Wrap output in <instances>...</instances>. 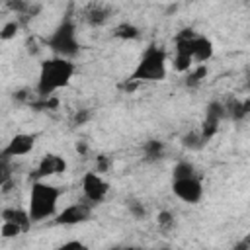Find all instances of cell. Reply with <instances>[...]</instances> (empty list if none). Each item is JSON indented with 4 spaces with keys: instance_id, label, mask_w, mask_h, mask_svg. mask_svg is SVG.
Segmentation results:
<instances>
[{
    "instance_id": "obj_15",
    "label": "cell",
    "mask_w": 250,
    "mask_h": 250,
    "mask_svg": "<svg viewBox=\"0 0 250 250\" xmlns=\"http://www.w3.org/2000/svg\"><path fill=\"white\" fill-rule=\"evenodd\" d=\"M107 18H109V10L105 6H102V4H94L86 12V21L90 25H104L107 21Z\"/></svg>"
},
{
    "instance_id": "obj_25",
    "label": "cell",
    "mask_w": 250,
    "mask_h": 250,
    "mask_svg": "<svg viewBox=\"0 0 250 250\" xmlns=\"http://www.w3.org/2000/svg\"><path fill=\"white\" fill-rule=\"evenodd\" d=\"M12 180V170H10V164H8V160H4V158H0V189L8 184Z\"/></svg>"
},
{
    "instance_id": "obj_14",
    "label": "cell",
    "mask_w": 250,
    "mask_h": 250,
    "mask_svg": "<svg viewBox=\"0 0 250 250\" xmlns=\"http://www.w3.org/2000/svg\"><path fill=\"white\" fill-rule=\"evenodd\" d=\"M225 105V115L234 119V121H242L246 119L248 111H250V102L248 100H238V98H230L229 102L223 104Z\"/></svg>"
},
{
    "instance_id": "obj_16",
    "label": "cell",
    "mask_w": 250,
    "mask_h": 250,
    "mask_svg": "<svg viewBox=\"0 0 250 250\" xmlns=\"http://www.w3.org/2000/svg\"><path fill=\"white\" fill-rule=\"evenodd\" d=\"M143 152H145V158L146 160L154 162V160H158V158L164 156V143L162 141H156V139H150V141L145 143Z\"/></svg>"
},
{
    "instance_id": "obj_22",
    "label": "cell",
    "mask_w": 250,
    "mask_h": 250,
    "mask_svg": "<svg viewBox=\"0 0 250 250\" xmlns=\"http://www.w3.org/2000/svg\"><path fill=\"white\" fill-rule=\"evenodd\" d=\"M20 234H23V230H21L18 225L2 221V225H0V236H2V238H18Z\"/></svg>"
},
{
    "instance_id": "obj_21",
    "label": "cell",
    "mask_w": 250,
    "mask_h": 250,
    "mask_svg": "<svg viewBox=\"0 0 250 250\" xmlns=\"http://www.w3.org/2000/svg\"><path fill=\"white\" fill-rule=\"evenodd\" d=\"M18 29H20V21L18 20H12V21H6L0 29V39L2 41H8V39H14L18 35Z\"/></svg>"
},
{
    "instance_id": "obj_13",
    "label": "cell",
    "mask_w": 250,
    "mask_h": 250,
    "mask_svg": "<svg viewBox=\"0 0 250 250\" xmlns=\"http://www.w3.org/2000/svg\"><path fill=\"white\" fill-rule=\"evenodd\" d=\"M0 217H2V221H6V223L18 225L23 232H27V230L31 229V225H33L31 219H29L27 209H21V207H6V209H2Z\"/></svg>"
},
{
    "instance_id": "obj_28",
    "label": "cell",
    "mask_w": 250,
    "mask_h": 250,
    "mask_svg": "<svg viewBox=\"0 0 250 250\" xmlns=\"http://www.w3.org/2000/svg\"><path fill=\"white\" fill-rule=\"evenodd\" d=\"M109 166H111V160H109V156H105V154H100L98 158H96V170L94 172H107L109 170Z\"/></svg>"
},
{
    "instance_id": "obj_30",
    "label": "cell",
    "mask_w": 250,
    "mask_h": 250,
    "mask_svg": "<svg viewBox=\"0 0 250 250\" xmlns=\"http://www.w3.org/2000/svg\"><path fill=\"white\" fill-rule=\"evenodd\" d=\"M86 150H88V146H86V143H76V152L78 154H86Z\"/></svg>"
},
{
    "instance_id": "obj_20",
    "label": "cell",
    "mask_w": 250,
    "mask_h": 250,
    "mask_svg": "<svg viewBox=\"0 0 250 250\" xmlns=\"http://www.w3.org/2000/svg\"><path fill=\"white\" fill-rule=\"evenodd\" d=\"M207 66L205 64H197L195 68H191V70H188V76H186V86L188 88H195V86H199L203 80H205V76H207Z\"/></svg>"
},
{
    "instance_id": "obj_3",
    "label": "cell",
    "mask_w": 250,
    "mask_h": 250,
    "mask_svg": "<svg viewBox=\"0 0 250 250\" xmlns=\"http://www.w3.org/2000/svg\"><path fill=\"white\" fill-rule=\"evenodd\" d=\"M166 51L156 47V45H150L143 51L141 55V61L137 62L133 74L129 80L133 82H160L166 78Z\"/></svg>"
},
{
    "instance_id": "obj_12",
    "label": "cell",
    "mask_w": 250,
    "mask_h": 250,
    "mask_svg": "<svg viewBox=\"0 0 250 250\" xmlns=\"http://www.w3.org/2000/svg\"><path fill=\"white\" fill-rule=\"evenodd\" d=\"M213 53H215V49H213V43L205 37V35H195L193 37V45H191V59H193V62H197V64H205L211 57H213Z\"/></svg>"
},
{
    "instance_id": "obj_29",
    "label": "cell",
    "mask_w": 250,
    "mask_h": 250,
    "mask_svg": "<svg viewBox=\"0 0 250 250\" xmlns=\"http://www.w3.org/2000/svg\"><path fill=\"white\" fill-rule=\"evenodd\" d=\"M234 250H250V242H248V238H242L240 242H236V244H234Z\"/></svg>"
},
{
    "instance_id": "obj_11",
    "label": "cell",
    "mask_w": 250,
    "mask_h": 250,
    "mask_svg": "<svg viewBox=\"0 0 250 250\" xmlns=\"http://www.w3.org/2000/svg\"><path fill=\"white\" fill-rule=\"evenodd\" d=\"M64 170H66V160H64L61 154L49 152V154H45V156L39 160V164H37V168H35V172H33V182H35V180H47V178H51V176H59V174H62Z\"/></svg>"
},
{
    "instance_id": "obj_17",
    "label": "cell",
    "mask_w": 250,
    "mask_h": 250,
    "mask_svg": "<svg viewBox=\"0 0 250 250\" xmlns=\"http://www.w3.org/2000/svg\"><path fill=\"white\" fill-rule=\"evenodd\" d=\"M182 145H184L188 150H201V148L207 145V141L203 139V135H201L199 131H189V133H186V135L182 137Z\"/></svg>"
},
{
    "instance_id": "obj_19",
    "label": "cell",
    "mask_w": 250,
    "mask_h": 250,
    "mask_svg": "<svg viewBox=\"0 0 250 250\" xmlns=\"http://www.w3.org/2000/svg\"><path fill=\"white\" fill-rule=\"evenodd\" d=\"M191 176H197V174H195V166L189 160H178L174 164V170H172L174 180H184V178H191Z\"/></svg>"
},
{
    "instance_id": "obj_4",
    "label": "cell",
    "mask_w": 250,
    "mask_h": 250,
    "mask_svg": "<svg viewBox=\"0 0 250 250\" xmlns=\"http://www.w3.org/2000/svg\"><path fill=\"white\" fill-rule=\"evenodd\" d=\"M47 47L55 53V57L72 61L80 53V43L76 37V23L70 18H64L55 31L47 39Z\"/></svg>"
},
{
    "instance_id": "obj_26",
    "label": "cell",
    "mask_w": 250,
    "mask_h": 250,
    "mask_svg": "<svg viewBox=\"0 0 250 250\" xmlns=\"http://www.w3.org/2000/svg\"><path fill=\"white\" fill-rule=\"evenodd\" d=\"M90 119H92V111L86 109V107H82V109H78V111L74 113V117H72V125H84V123H88Z\"/></svg>"
},
{
    "instance_id": "obj_9",
    "label": "cell",
    "mask_w": 250,
    "mask_h": 250,
    "mask_svg": "<svg viewBox=\"0 0 250 250\" xmlns=\"http://www.w3.org/2000/svg\"><path fill=\"white\" fill-rule=\"evenodd\" d=\"M225 117H227V115H225V105H223V102L213 100V102L207 104V107H205V117H203L201 129H199V133L203 135L205 141H209V139H213V137L217 135L219 125H221V121H223Z\"/></svg>"
},
{
    "instance_id": "obj_27",
    "label": "cell",
    "mask_w": 250,
    "mask_h": 250,
    "mask_svg": "<svg viewBox=\"0 0 250 250\" xmlns=\"http://www.w3.org/2000/svg\"><path fill=\"white\" fill-rule=\"evenodd\" d=\"M55 250H90V248L84 242H80V240H66L61 246H57Z\"/></svg>"
},
{
    "instance_id": "obj_5",
    "label": "cell",
    "mask_w": 250,
    "mask_h": 250,
    "mask_svg": "<svg viewBox=\"0 0 250 250\" xmlns=\"http://www.w3.org/2000/svg\"><path fill=\"white\" fill-rule=\"evenodd\" d=\"M197 33L193 29H184L176 35L174 39V68L178 72H188L193 68V59H191V45L193 37Z\"/></svg>"
},
{
    "instance_id": "obj_18",
    "label": "cell",
    "mask_w": 250,
    "mask_h": 250,
    "mask_svg": "<svg viewBox=\"0 0 250 250\" xmlns=\"http://www.w3.org/2000/svg\"><path fill=\"white\" fill-rule=\"evenodd\" d=\"M113 35L117 39H123V41H133V39L139 37V27L133 25V23H129V21H123V23H119L113 29Z\"/></svg>"
},
{
    "instance_id": "obj_31",
    "label": "cell",
    "mask_w": 250,
    "mask_h": 250,
    "mask_svg": "<svg viewBox=\"0 0 250 250\" xmlns=\"http://www.w3.org/2000/svg\"><path fill=\"white\" fill-rule=\"evenodd\" d=\"M113 250H141L137 246H123V248H113Z\"/></svg>"
},
{
    "instance_id": "obj_2",
    "label": "cell",
    "mask_w": 250,
    "mask_h": 250,
    "mask_svg": "<svg viewBox=\"0 0 250 250\" xmlns=\"http://www.w3.org/2000/svg\"><path fill=\"white\" fill-rule=\"evenodd\" d=\"M61 195H62L61 188L47 184L45 180H35L29 188V201H27V213L31 223H41L45 219L55 217Z\"/></svg>"
},
{
    "instance_id": "obj_8",
    "label": "cell",
    "mask_w": 250,
    "mask_h": 250,
    "mask_svg": "<svg viewBox=\"0 0 250 250\" xmlns=\"http://www.w3.org/2000/svg\"><path fill=\"white\" fill-rule=\"evenodd\" d=\"M90 217H92V205L86 201H80V203H70L62 211H59L55 215V223L64 225V227H72V225L86 223Z\"/></svg>"
},
{
    "instance_id": "obj_23",
    "label": "cell",
    "mask_w": 250,
    "mask_h": 250,
    "mask_svg": "<svg viewBox=\"0 0 250 250\" xmlns=\"http://www.w3.org/2000/svg\"><path fill=\"white\" fill-rule=\"evenodd\" d=\"M127 209H129V213H131L135 219H145V217H146L145 205H143L141 201H137V199H131V201L127 203Z\"/></svg>"
},
{
    "instance_id": "obj_10",
    "label": "cell",
    "mask_w": 250,
    "mask_h": 250,
    "mask_svg": "<svg viewBox=\"0 0 250 250\" xmlns=\"http://www.w3.org/2000/svg\"><path fill=\"white\" fill-rule=\"evenodd\" d=\"M33 146H35V135H31V133H18V135H14V137L8 141V145L2 148L0 158L10 160V158L25 156V154H29V152L33 150Z\"/></svg>"
},
{
    "instance_id": "obj_24",
    "label": "cell",
    "mask_w": 250,
    "mask_h": 250,
    "mask_svg": "<svg viewBox=\"0 0 250 250\" xmlns=\"http://www.w3.org/2000/svg\"><path fill=\"white\" fill-rule=\"evenodd\" d=\"M156 225H158V227H162V229L172 227V225H174V215H172V211L162 209V211L156 215Z\"/></svg>"
},
{
    "instance_id": "obj_1",
    "label": "cell",
    "mask_w": 250,
    "mask_h": 250,
    "mask_svg": "<svg viewBox=\"0 0 250 250\" xmlns=\"http://www.w3.org/2000/svg\"><path fill=\"white\" fill-rule=\"evenodd\" d=\"M76 72V64L68 59L51 57L45 59L39 64V76H37V96L39 98H51L57 90L66 88Z\"/></svg>"
},
{
    "instance_id": "obj_7",
    "label": "cell",
    "mask_w": 250,
    "mask_h": 250,
    "mask_svg": "<svg viewBox=\"0 0 250 250\" xmlns=\"http://www.w3.org/2000/svg\"><path fill=\"white\" fill-rule=\"evenodd\" d=\"M172 191L174 195L184 201V203H199L203 197V184L199 180V176H191V178H184V180H174L172 182Z\"/></svg>"
},
{
    "instance_id": "obj_6",
    "label": "cell",
    "mask_w": 250,
    "mask_h": 250,
    "mask_svg": "<svg viewBox=\"0 0 250 250\" xmlns=\"http://www.w3.org/2000/svg\"><path fill=\"white\" fill-rule=\"evenodd\" d=\"M82 193H84V199L86 203L90 205H98L102 203L107 193H109V184L94 170H88L84 176H82Z\"/></svg>"
}]
</instances>
